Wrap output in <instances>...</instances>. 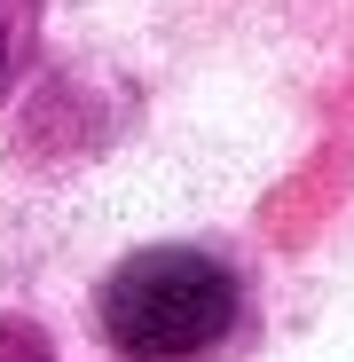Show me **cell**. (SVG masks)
<instances>
[{
    "mask_svg": "<svg viewBox=\"0 0 354 362\" xmlns=\"http://www.w3.org/2000/svg\"><path fill=\"white\" fill-rule=\"evenodd\" d=\"M8 55H16V40H8V16H0V79H8Z\"/></svg>",
    "mask_w": 354,
    "mask_h": 362,
    "instance_id": "cell-3",
    "label": "cell"
},
{
    "mask_svg": "<svg viewBox=\"0 0 354 362\" xmlns=\"http://www.w3.org/2000/svg\"><path fill=\"white\" fill-rule=\"evenodd\" d=\"M0 362H47L40 339H16V331H0Z\"/></svg>",
    "mask_w": 354,
    "mask_h": 362,
    "instance_id": "cell-2",
    "label": "cell"
},
{
    "mask_svg": "<svg viewBox=\"0 0 354 362\" xmlns=\"http://www.w3.org/2000/svg\"><path fill=\"white\" fill-rule=\"evenodd\" d=\"M236 315V276L213 252L189 245H158L118 260V276L102 284V331L126 362H182L205 354Z\"/></svg>",
    "mask_w": 354,
    "mask_h": 362,
    "instance_id": "cell-1",
    "label": "cell"
}]
</instances>
